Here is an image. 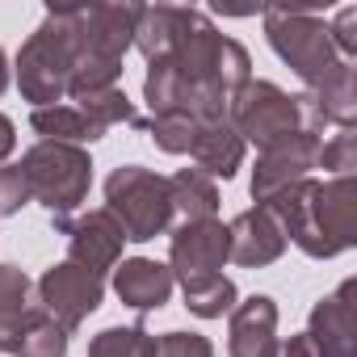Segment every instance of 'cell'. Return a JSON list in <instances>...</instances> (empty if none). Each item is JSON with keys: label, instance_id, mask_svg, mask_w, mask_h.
<instances>
[{"label": "cell", "instance_id": "obj_1", "mask_svg": "<svg viewBox=\"0 0 357 357\" xmlns=\"http://www.w3.org/2000/svg\"><path fill=\"white\" fill-rule=\"evenodd\" d=\"M286 240H294L307 257L328 261L353 248L357 240V181L353 176H332V181H298L273 202H265Z\"/></svg>", "mask_w": 357, "mask_h": 357}, {"label": "cell", "instance_id": "obj_2", "mask_svg": "<svg viewBox=\"0 0 357 357\" xmlns=\"http://www.w3.org/2000/svg\"><path fill=\"white\" fill-rule=\"evenodd\" d=\"M139 5H72V84L68 97L89 89H109L122 76V59L135 47Z\"/></svg>", "mask_w": 357, "mask_h": 357}, {"label": "cell", "instance_id": "obj_3", "mask_svg": "<svg viewBox=\"0 0 357 357\" xmlns=\"http://www.w3.org/2000/svg\"><path fill=\"white\" fill-rule=\"evenodd\" d=\"M72 63H76V43H72V9H51L43 26L26 38L17 55V84L22 97L34 101V109L59 105L72 84Z\"/></svg>", "mask_w": 357, "mask_h": 357}, {"label": "cell", "instance_id": "obj_4", "mask_svg": "<svg viewBox=\"0 0 357 357\" xmlns=\"http://www.w3.org/2000/svg\"><path fill=\"white\" fill-rule=\"evenodd\" d=\"M22 172H26L30 198L43 202L51 219H68L89 198V185H93V160L84 147H72V143H34L22 155Z\"/></svg>", "mask_w": 357, "mask_h": 357}, {"label": "cell", "instance_id": "obj_5", "mask_svg": "<svg viewBox=\"0 0 357 357\" xmlns=\"http://www.w3.org/2000/svg\"><path fill=\"white\" fill-rule=\"evenodd\" d=\"M105 211L122 223L126 240L147 244L168 231L172 223V198H168V176L143 168V164H122L105 176Z\"/></svg>", "mask_w": 357, "mask_h": 357}, {"label": "cell", "instance_id": "obj_6", "mask_svg": "<svg viewBox=\"0 0 357 357\" xmlns=\"http://www.w3.org/2000/svg\"><path fill=\"white\" fill-rule=\"evenodd\" d=\"M265 34L273 43V51L282 55V63H290L307 89H315L319 80H328L344 59L332 47L328 22L315 13H298V9H265Z\"/></svg>", "mask_w": 357, "mask_h": 357}, {"label": "cell", "instance_id": "obj_7", "mask_svg": "<svg viewBox=\"0 0 357 357\" xmlns=\"http://www.w3.org/2000/svg\"><path fill=\"white\" fill-rule=\"evenodd\" d=\"M227 122L236 126V135H240L244 143H257L261 151L303 130V122H298V101H294L290 93H282L273 80H248V84L231 97Z\"/></svg>", "mask_w": 357, "mask_h": 357}, {"label": "cell", "instance_id": "obj_8", "mask_svg": "<svg viewBox=\"0 0 357 357\" xmlns=\"http://www.w3.org/2000/svg\"><path fill=\"white\" fill-rule=\"evenodd\" d=\"M101 294H105V278H97L72 261H59L38 278V303H43L47 319H55L63 332H76L101 307Z\"/></svg>", "mask_w": 357, "mask_h": 357}, {"label": "cell", "instance_id": "obj_9", "mask_svg": "<svg viewBox=\"0 0 357 357\" xmlns=\"http://www.w3.org/2000/svg\"><path fill=\"white\" fill-rule=\"evenodd\" d=\"M55 231L68 236V261L105 278L118 261H122V244H126V231L122 223L101 206V211H84L76 219H55Z\"/></svg>", "mask_w": 357, "mask_h": 357}, {"label": "cell", "instance_id": "obj_10", "mask_svg": "<svg viewBox=\"0 0 357 357\" xmlns=\"http://www.w3.org/2000/svg\"><path fill=\"white\" fill-rule=\"evenodd\" d=\"M319 143L324 139L298 130V135H290V139H282V143H273V147H265L257 155V168H252V198H257V206H265L278 194H286L290 185L307 181V172L319 164Z\"/></svg>", "mask_w": 357, "mask_h": 357}, {"label": "cell", "instance_id": "obj_11", "mask_svg": "<svg viewBox=\"0 0 357 357\" xmlns=\"http://www.w3.org/2000/svg\"><path fill=\"white\" fill-rule=\"evenodd\" d=\"M307 340L315 357H357V282L344 278L311 307Z\"/></svg>", "mask_w": 357, "mask_h": 357}, {"label": "cell", "instance_id": "obj_12", "mask_svg": "<svg viewBox=\"0 0 357 357\" xmlns=\"http://www.w3.org/2000/svg\"><path fill=\"white\" fill-rule=\"evenodd\" d=\"M168 269L172 278L194 282V278H211L231 261V236L219 219H202V223H181L172 231V248H168Z\"/></svg>", "mask_w": 357, "mask_h": 357}, {"label": "cell", "instance_id": "obj_13", "mask_svg": "<svg viewBox=\"0 0 357 357\" xmlns=\"http://www.w3.org/2000/svg\"><path fill=\"white\" fill-rule=\"evenodd\" d=\"M227 236H231V261L244 265V269L273 265L286 252V231H282V223L269 206H252V211L236 215L227 223Z\"/></svg>", "mask_w": 357, "mask_h": 357}, {"label": "cell", "instance_id": "obj_14", "mask_svg": "<svg viewBox=\"0 0 357 357\" xmlns=\"http://www.w3.org/2000/svg\"><path fill=\"white\" fill-rule=\"evenodd\" d=\"M227 353L231 357H273L278 353V303L269 294H252L236 303L231 328H227Z\"/></svg>", "mask_w": 357, "mask_h": 357}, {"label": "cell", "instance_id": "obj_15", "mask_svg": "<svg viewBox=\"0 0 357 357\" xmlns=\"http://www.w3.org/2000/svg\"><path fill=\"white\" fill-rule=\"evenodd\" d=\"M43 315L47 311L38 303V286L17 265H0V353H13L26 328H34Z\"/></svg>", "mask_w": 357, "mask_h": 357}, {"label": "cell", "instance_id": "obj_16", "mask_svg": "<svg viewBox=\"0 0 357 357\" xmlns=\"http://www.w3.org/2000/svg\"><path fill=\"white\" fill-rule=\"evenodd\" d=\"M114 290L135 311H160L172 294V269L151 257H130L114 265Z\"/></svg>", "mask_w": 357, "mask_h": 357}, {"label": "cell", "instance_id": "obj_17", "mask_svg": "<svg viewBox=\"0 0 357 357\" xmlns=\"http://www.w3.org/2000/svg\"><path fill=\"white\" fill-rule=\"evenodd\" d=\"M244 139L236 135V126L223 118V122H202L198 130H194V147H190V155H194V164L206 172V176H223V181H231L236 176V168L244 164Z\"/></svg>", "mask_w": 357, "mask_h": 357}, {"label": "cell", "instance_id": "obj_18", "mask_svg": "<svg viewBox=\"0 0 357 357\" xmlns=\"http://www.w3.org/2000/svg\"><path fill=\"white\" fill-rule=\"evenodd\" d=\"M168 198H172V215H181V223H202V219H215V211H219V185L202 168L172 172Z\"/></svg>", "mask_w": 357, "mask_h": 357}, {"label": "cell", "instance_id": "obj_19", "mask_svg": "<svg viewBox=\"0 0 357 357\" xmlns=\"http://www.w3.org/2000/svg\"><path fill=\"white\" fill-rule=\"evenodd\" d=\"M143 97H147V105H151V118H155V114H190V105H194V84L185 80L181 68L164 55V59H151V63H147Z\"/></svg>", "mask_w": 357, "mask_h": 357}, {"label": "cell", "instance_id": "obj_20", "mask_svg": "<svg viewBox=\"0 0 357 357\" xmlns=\"http://www.w3.org/2000/svg\"><path fill=\"white\" fill-rule=\"evenodd\" d=\"M176 26H181V9L176 5H139V22H135V47L151 59H164L172 51Z\"/></svg>", "mask_w": 357, "mask_h": 357}, {"label": "cell", "instance_id": "obj_21", "mask_svg": "<svg viewBox=\"0 0 357 357\" xmlns=\"http://www.w3.org/2000/svg\"><path fill=\"white\" fill-rule=\"evenodd\" d=\"M72 101H76V109L84 114V122H89L97 135H105L109 126L135 122V105H130V97H126L118 84H109V89H89V93H76Z\"/></svg>", "mask_w": 357, "mask_h": 357}, {"label": "cell", "instance_id": "obj_22", "mask_svg": "<svg viewBox=\"0 0 357 357\" xmlns=\"http://www.w3.org/2000/svg\"><path fill=\"white\" fill-rule=\"evenodd\" d=\"M30 126L43 135V143H72V147H80V143L101 139V135L84 122V114H80L76 105H47V109H34V114H30Z\"/></svg>", "mask_w": 357, "mask_h": 357}, {"label": "cell", "instance_id": "obj_23", "mask_svg": "<svg viewBox=\"0 0 357 357\" xmlns=\"http://www.w3.org/2000/svg\"><path fill=\"white\" fill-rule=\"evenodd\" d=\"M185 290V307L202 319H219V315H231L236 311V282L223 278V273H211V278H194V282H181Z\"/></svg>", "mask_w": 357, "mask_h": 357}, {"label": "cell", "instance_id": "obj_24", "mask_svg": "<svg viewBox=\"0 0 357 357\" xmlns=\"http://www.w3.org/2000/svg\"><path fill=\"white\" fill-rule=\"evenodd\" d=\"M155 353V336L135 324V328H105L93 336L89 357H151Z\"/></svg>", "mask_w": 357, "mask_h": 357}, {"label": "cell", "instance_id": "obj_25", "mask_svg": "<svg viewBox=\"0 0 357 357\" xmlns=\"http://www.w3.org/2000/svg\"><path fill=\"white\" fill-rule=\"evenodd\" d=\"M135 126H143L155 139V147L168 151V155H185L194 147V130H198V122L190 114H155L151 122H139L135 118Z\"/></svg>", "mask_w": 357, "mask_h": 357}, {"label": "cell", "instance_id": "obj_26", "mask_svg": "<svg viewBox=\"0 0 357 357\" xmlns=\"http://www.w3.org/2000/svg\"><path fill=\"white\" fill-rule=\"evenodd\" d=\"M13 357H68V332L55 319L43 315L34 328H26V336L13 349Z\"/></svg>", "mask_w": 357, "mask_h": 357}, {"label": "cell", "instance_id": "obj_27", "mask_svg": "<svg viewBox=\"0 0 357 357\" xmlns=\"http://www.w3.org/2000/svg\"><path fill=\"white\" fill-rule=\"evenodd\" d=\"M315 168H332L336 176H353V168H357V135L340 130L328 143H319V164Z\"/></svg>", "mask_w": 357, "mask_h": 357}, {"label": "cell", "instance_id": "obj_28", "mask_svg": "<svg viewBox=\"0 0 357 357\" xmlns=\"http://www.w3.org/2000/svg\"><path fill=\"white\" fill-rule=\"evenodd\" d=\"M151 357H215V344L198 332H164V336H155Z\"/></svg>", "mask_w": 357, "mask_h": 357}, {"label": "cell", "instance_id": "obj_29", "mask_svg": "<svg viewBox=\"0 0 357 357\" xmlns=\"http://www.w3.org/2000/svg\"><path fill=\"white\" fill-rule=\"evenodd\" d=\"M26 202H30V185H26L22 164H0V219L17 215Z\"/></svg>", "mask_w": 357, "mask_h": 357}, {"label": "cell", "instance_id": "obj_30", "mask_svg": "<svg viewBox=\"0 0 357 357\" xmlns=\"http://www.w3.org/2000/svg\"><path fill=\"white\" fill-rule=\"evenodd\" d=\"M328 34H332L336 55H340L344 63H353V55H357V5H344V9L336 13V22L328 26Z\"/></svg>", "mask_w": 357, "mask_h": 357}, {"label": "cell", "instance_id": "obj_31", "mask_svg": "<svg viewBox=\"0 0 357 357\" xmlns=\"http://www.w3.org/2000/svg\"><path fill=\"white\" fill-rule=\"evenodd\" d=\"M273 357H315V349H311V340H307V332H303V336L278 340V353H273Z\"/></svg>", "mask_w": 357, "mask_h": 357}, {"label": "cell", "instance_id": "obj_32", "mask_svg": "<svg viewBox=\"0 0 357 357\" xmlns=\"http://www.w3.org/2000/svg\"><path fill=\"white\" fill-rule=\"evenodd\" d=\"M13 147H17V130H13V122L5 114H0V164L13 155Z\"/></svg>", "mask_w": 357, "mask_h": 357}, {"label": "cell", "instance_id": "obj_33", "mask_svg": "<svg viewBox=\"0 0 357 357\" xmlns=\"http://www.w3.org/2000/svg\"><path fill=\"white\" fill-rule=\"evenodd\" d=\"M5 84H9V59H5V51H0V93H5Z\"/></svg>", "mask_w": 357, "mask_h": 357}]
</instances>
